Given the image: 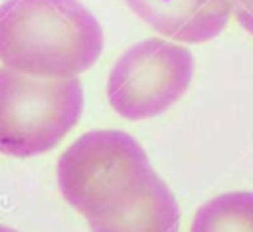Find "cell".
I'll list each match as a JSON object with an SVG mask.
<instances>
[{
	"label": "cell",
	"instance_id": "obj_4",
	"mask_svg": "<svg viewBox=\"0 0 253 232\" xmlns=\"http://www.w3.org/2000/svg\"><path fill=\"white\" fill-rule=\"evenodd\" d=\"M194 58L188 48L148 38L130 46L111 67L107 79L109 105L128 121L168 111L190 87Z\"/></svg>",
	"mask_w": 253,
	"mask_h": 232
},
{
	"label": "cell",
	"instance_id": "obj_5",
	"mask_svg": "<svg viewBox=\"0 0 253 232\" xmlns=\"http://www.w3.org/2000/svg\"><path fill=\"white\" fill-rule=\"evenodd\" d=\"M152 30L182 44L210 42L223 32L231 0H125Z\"/></svg>",
	"mask_w": 253,
	"mask_h": 232
},
{
	"label": "cell",
	"instance_id": "obj_9",
	"mask_svg": "<svg viewBox=\"0 0 253 232\" xmlns=\"http://www.w3.org/2000/svg\"><path fill=\"white\" fill-rule=\"evenodd\" d=\"M0 232H18V230H14V228H10V226H4V224H0Z\"/></svg>",
	"mask_w": 253,
	"mask_h": 232
},
{
	"label": "cell",
	"instance_id": "obj_6",
	"mask_svg": "<svg viewBox=\"0 0 253 232\" xmlns=\"http://www.w3.org/2000/svg\"><path fill=\"white\" fill-rule=\"evenodd\" d=\"M87 224L91 232H178L180 208L168 184L154 174L119 212Z\"/></svg>",
	"mask_w": 253,
	"mask_h": 232
},
{
	"label": "cell",
	"instance_id": "obj_1",
	"mask_svg": "<svg viewBox=\"0 0 253 232\" xmlns=\"http://www.w3.org/2000/svg\"><path fill=\"white\" fill-rule=\"evenodd\" d=\"M103 30L79 0H4L0 61L40 77H77L103 52Z\"/></svg>",
	"mask_w": 253,
	"mask_h": 232
},
{
	"label": "cell",
	"instance_id": "obj_3",
	"mask_svg": "<svg viewBox=\"0 0 253 232\" xmlns=\"http://www.w3.org/2000/svg\"><path fill=\"white\" fill-rule=\"evenodd\" d=\"M83 113L77 77H40L0 67V153L38 157L55 149Z\"/></svg>",
	"mask_w": 253,
	"mask_h": 232
},
{
	"label": "cell",
	"instance_id": "obj_2",
	"mask_svg": "<svg viewBox=\"0 0 253 232\" xmlns=\"http://www.w3.org/2000/svg\"><path fill=\"white\" fill-rule=\"evenodd\" d=\"M154 174L140 143L119 129L87 131L57 159L59 192L87 220L119 212Z\"/></svg>",
	"mask_w": 253,
	"mask_h": 232
},
{
	"label": "cell",
	"instance_id": "obj_8",
	"mask_svg": "<svg viewBox=\"0 0 253 232\" xmlns=\"http://www.w3.org/2000/svg\"><path fill=\"white\" fill-rule=\"evenodd\" d=\"M231 12L245 32L253 34V0H231Z\"/></svg>",
	"mask_w": 253,
	"mask_h": 232
},
{
	"label": "cell",
	"instance_id": "obj_7",
	"mask_svg": "<svg viewBox=\"0 0 253 232\" xmlns=\"http://www.w3.org/2000/svg\"><path fill=\"white\" fill-rule=\"evenodd\" d=\"M190 232H253V192H223L198 208Z\"/></svg>",
	"mask_w": 253,
	"mask_h": 232
}]
</instances>
